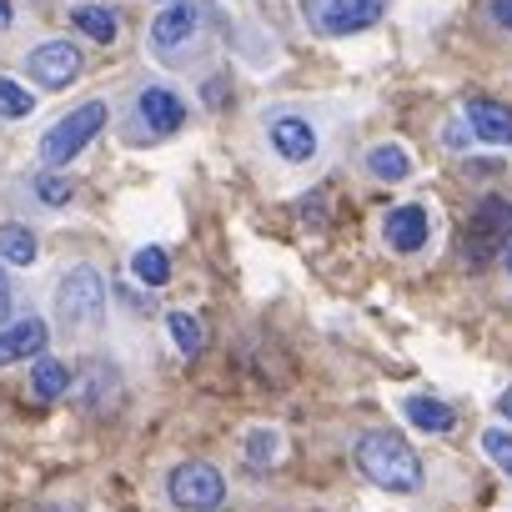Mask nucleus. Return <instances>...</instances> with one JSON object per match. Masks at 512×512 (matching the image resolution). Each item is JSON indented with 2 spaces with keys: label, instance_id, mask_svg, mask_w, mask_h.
I'll return each instance as SVG.
<instances>
[{
  "label": "nucleus",
  "instance_id": "b1692460",
  "mask_svg": "<svg viewBox=\"0 0 512 512\" xmlns=\"http://www.w3.org/2000/svg\"><path fill=\"white\" fill-rule=\"evenodd\" d=\"M36 196H41L46 206H66V201H71V181H61V176H41V181H36Z\"/></svg>",
  "mask_w": 512,
  "mask_h": 512
},
{
  "label": "nucleus",
  "instance_id": "0eeeda50",
  "mask_svg": "<svg viewBox=\"0 0 512 512\" xmlns=\"http://www.w3.org/2000/svg\"><path fill=\"white\" fill-rule=\"evenodd\" d=\"M26 66H31V81H36V86L61 91V86H71V81L81 76V51H76L71 41H41Z\"/></svg>",
  "mask_w": 512,
  "mask_h": 512
},
{
  "label": "nucleus",
  "instance_id": "aec40b11",
  "mask_svg": "<svg viewBox=\"0 0 512 512\" xmlns=\"http://www.w3.org/2000/svg\"><path fill=\"white\" fill-rule=\"evenodd\" d=\"M31 111H36V96H31L21 81L0 76V116H6V121H21V116H31Z\"/></svg>",
  "mask_w": 512,
  "mask_h": 512
},
{
  "label": "nucleus",
  "instance_id": "9d476101",
  "mask_svg": "<svg viewBox=\"0 0 512 512\" xmlns=\"http://www.w3.org/2000/svg\"><path fill=\"white\" fill-rule=\"evenodd\" d=\"M507 241H512V201L487 196V201L472 211L467 246H472V251H492V246H507Z\"/></svg>",
  "mask_w": 512,
  "mask_h": 512
},
{
  "label": "nucleus",
  "instance_id": "a211bd4d",
  "mask_svg": "<svg viewBox=\"0 0 512 512\" xmlns=\"http://www.w3.org/2000/svg\"><path fill=\"white\" fill-rule=\"evenodd\" d=\"M0 256H6V262H16V267H31V262H36V236H31L21 221L0 226Z\"/></svg>",
  "mask_w": 512,
  "mask_h": 512
},
{
  "label": "nucleus",
  "instance_id": "7c9ffc66",
  "mask_svg": "<svg viewBox=\"0 0 512 512\" xmlns=\"http://www.w3.org/2000/svg\"><path fill=\"white\" fill-rule=\"evenodd\" d=\"M507 267H512V251H507Z\"/></svg>",
  "mask_w": 512,
  "mask_h": 512
},
{
  "label": "nucleus",
  "instance_id": "c756f323",
  "mask_svg": "<svg viewBox=\"0 0 512 512\" xmlns=\"http://www.w3.org/2000/svg\"><path fill=\"white\" fill-rule=\"evenodd\" d=\"M497 412H502V417H507V422H512V387H507V392H502V397H497Z\"/></svg>",
  "mask_w": 512,
  "mask_h": 512
},
{
  "label": "nucleus",
  "instance_id": "a878e982",
  "mask_svg": "<svg viewBox=\"0 0 512 512\" xmlns=\"http://www.w3.org/2000/svg\"><path fill=\"white\" fill-rule=\"evenodd\" d=\"M492 21L512 31V0H492Z\"/></svg>",
  "mask_w": 512,
  "mask_h": 512
},
{
  "label": "nucleus",
  "instance_id": "c85d7f7f",
  "mask_svg": "<svg viewBox=\"0 0 512 512\" xmlns=\"http://www.w3.org/2000/svg\"><path fill=\"white\" fill-rule=\"evenodd\" d=\"M11 21H16V11H11V0H0V31H11Z\"/></svg>",
  "mask_w": 512,
  "mask_h": 512
},
{
  "label": "nucleus",
  "instance_id": "20e7f679",
  "mask_svg": "<svg viewBox=\"0 0 512 512\" xmlns=\"http://www.w3.org/2000/svg\"><path fill=\"white\" fill-rule=\"evenodd\" d=\"M166 497H171V507H181V512H216V507L226 502V477H221V467H211V462H181V467H171V477H166Z\"/></svg>",
  "mask_w": 512,
  "mask_h": 512
},
{
  "label": "nucleus",
  "instance_id": "5701e85b",
  "mask_svg": "<svg viewBox=\"0 0 512 512\" xmlns=\"http://www.w3.org/2000/svg\"><path fill=\"white\" fill-rule=\"evenodd\" d=\"M482 452L492 457V467H502V472L512 477V432H507V427H487V432H482Z\"/></svg>",
  "mask_w": 512,
  "mask_h": 512
},
{
  "label": "nucleus",
  "instance_id": "dca6fc26",
  "mask_svg": "<svg viewBox=\"0 0 512 512\" xmlns=\"http://www.w3.org/2000/svg\"><path fill=\"white\" fill-rule=\"evenodd\" d=\"M71 387V372H66V362H56V357H41L36 362V372H31V392L41 397V402H51V397H61Z\"/></svg>",
  "mask_w": 512,
  "mask_h": 512
},
{
  "label": "nucleus",
  "instance_id": "ddd939ff",
  "mask_svg": "<svg viewBox=\"0 0 512 512\" xmlns=\"http://www.w3.org/2000/svg\"><path fill=\"white\" fill-rule=\"evenodd\" d=\"M46 322H36V317H26V322H16L11 332H0V362H21V357H41L46 352Z\"/></svg>",
  "mask_w": 512,
  "mask_h": 512
},
{
  "label": "nucleus",
  "instance_id": "f257e3e1",
  "mask_svg": "<svg viewBox=\"0 0 512 512\" xmlns=\"http://www.w3.org/2000/svg\"><path fill=\"white\" fill-rule=\"evenodd\" d=\"M357 467H362V472L372 477V487H382V492H397V497L422 492V462H417V452H412L397 432H387V427L357 437Z\"/></svg>",
  "mask_w": 512,
  "mask_h": 512
},
{
  "label": "nucleus",
  "instance_id": "423d86ee",
  "mask_svg": "<svg viewBox=\"0 0 512 512\" xmlns=\"http://www.w3.org/2000/svg\"><path fill=\"white\" fill-rule=\"evenodd\" d=\"M201 11L206 6H196V0H171V6L151 21V46H156V56H181V46H191V36L201 31Z\"/></svg>",
  "mask_w": 512,
  "mask_h": 512
},
{
  "label": "nucleus",
  "instance_id": "7ed1b4c3",
  "mask_svg": "<svg viewBox=\"0 0 512 512\" xmlns=\"http://www.w3.org/2000/svg\"><path fill=\"white\" fill-rule=\"evenodd\" d=\"M106 126V106L101 101H86V106H76L71 116H61L46 136H41V161L51 166V171H61L66 161H76L91 141H96V131Z\"/></svg>",
  "mask_w": 512,
  "mask_h": 512
},
{
  "label": "nucleus",
  "instance_id": "9b49d317",
  "mask_svg": "<svg viewBox=\"0 0 512 512\" xmlns=\"http://www.w3.org/2000/svg\"><path fill=\"white\" fill-rule=\"evenodd\" d=\"M136 111H141V121H146L151 136H171V131H181V121H186L181 96L166 91V86H146V91L136 96Z\"/></svg>",
  "mask_w": 512,
  "mask_h": 512
},
{
  "label": "nucleus",
  "instance_id": "4be33fe9",
  "mask_svg": "<svg viewBox=\"0 0 512 512\" xmlns=\"http://www.w3.org/2000/svg\"><path fill=\"white\" fill-rule=\"evenodd\" d=\"M277 452H282V437L267 432V427H256V432L246 437V462H251V467H272Z\"/></svg>",
  "mask_w": 512,
  "mask_h": 512
},
{
  "label": "nucleus",
  "instance_id": "f03ea898",
  "mask_svg": "<svg viewBox=\"0 0 512 512\" xmlns=\"http://www.w3.org/2000/svg\"><path fill=\"white\" fill-rule=\"evenodd\" d=\"M101 317H106V282H101L96 267L81 262L56 287V322H61L66 337H86V332L101 327Z\"/></svg>",
  "mask_w": 512,
  "mask_h": 512
},
{
  "label": "nucleus",
  "instance_id": "4468645a",
  "mask_svg": "<svg viewBox=\"0 0 512 512\" xmlns=\"http://www.w3.org/2000/svg\"><path fill=\"white\" fill-rule=\"evenodd\" d=\"M402 417L412 427H422V432H452V422H457V412L447 402H437V397H407Z\"/></svg>",
  "mask_w": 512,
  "mask_h": 512
},
{
  "label": "nucleus",
  "instance_id": "6e6552de",
  "mask_svg": "<svg viewBox=\"0 0 512 512\" xmlns=\"http://www.w3.org/2000/svg\"><path fill=\"white\" fill-rule=\"evenodd\" d=\"M267 136H272V151H277L282 161H292V166H302V161L317 156V131H312V121L297 116V111H277V116L267 121Z\"/></svg>",
  "mask_w": 512,
  "mask_h": 512
},
{
  "label": "nucleus",
  "instance_id": "6ab92c4d",
  "mask_svg": "<svg viewBox=\"0 0 512 512\" xmlns=\"http://www.w3.org/2000/svg\"><path fill=\"white\" fill-rule=\"evenodd\" d=\"M76 31H86L96 46H111L116 41V16L106 6H81L76 11Z\"/></svg>",
  "mask_w": 512,
  "mask_h": 512
},
{
  "label": "nucleus",
  "instance_id": "2eb2a0df",
  "mask_svg": "<svg viewBox=\"0 0 512 512\" xmlns=\"http://www.w3.org/2000/svg\"><path fill=\"white\" fill-rule=\"evenodd\" d=\"M367 171H372L377 181H407V176H412V156H407L402 146H372V151H367Z\"/></svg>",
  "mask_w": 512,
  "mask_h": 512
},
{
  "label": "nucleus",
  "instance_id": "1a4fd4ad",
  "mask_svg": "<svg viewBox=\"0 0 512 512\" xmlns=\"http://www.w3.org/2000/svg\"><path fill=\"white\" fill-rule=\"evenodd\" d=\"M427 236H432V221H427V206H417V201L392 206V211H387V221H382V241H387L392 251H402V256L422 251V246H427Z\"/></svg>",
  "mask_w": 512,
  "mask_h": 512
},
{
  "label": "nucleus",
  "instance_id": "cd10ccee",
  "mask_svg": "<svg viewBox=\"0 0 512 512\" xmlns=\"http://www.w3.org/2000/svg\"><path fill=\"white\" fill-rule=\"evenodd\" d=\"M11 317V287H6V277H0V322Z\"/></svg>",
  "mask_w": 512,
  "mask_h": 512
},
{
  "label": "nucleus",
  "instance_id": "bb28decb",
  "mask_svg": "<svg viewBox=\"0 0 512 512\" xmlns=\"http://www.w3.org/2000/svg\"><path fill=\"white\" fill-rule=\"evenodd\" d=\"M201 96H206V106H221V101H226V86H221V81H206Z\"/></svg>",
  "mask_w": 512,
  "mask_h": 512
},
{
  "label": "nucleus",
  "instance_id": "393cba45",
  "mask_svg": "<svg viewBox=\"0 0 512 512\" xmlns=\"http://www.w3.org/2000/svg\"><path fill=\"white\" fill-rule=\"evenodd\" d=\"M442 141H447L452 151H462V146L472 141V126H447V131H442Z\"/></svg>",
  "mask_w": 512,
  "mask_h": 512
},
{
  "label": "nucleus",
  "instance_id": "412c9836",
  "mask_svg": "<svg viewBox=\"0 0 512 512\" xmlns=\"http://www.w3.org/2000/svg\"><path fill=\"white\" fill-rule=\"evenodd\" d=\"M166 332H171V342H176L181 357H196V352H201V322H196L191 312H171Z\"/></svg>",
  "mask_w": 512,
  "mask_h": 512
},
{
  "label": "nucleus",
  "instance_id": "f8f14e48",
  "mask_svg": "<svg viewBox=\"0 0 512 512\" xmlns=\"http://www.w3.org/2000/svg\"><path fill=\"white\" fill-rule=\"evenodd\" d=\"M467 126L487 146H512V111L502 101H467Z\"/></svg>",
  "mask_w": 512,
  "mask_h": 512
},
{
  "label": "nucleus",
  "instance_id": "f3484780",
  "mask_svg": "<svg viewBox=\"0 0 512 512\" xmlns=\"http://www.w3.org/2000/svg\"><path fill=\"white\" fill-rule=\"evenodd\" d=\"M131 272H136L146 287H166V282H171V256H166L161 246H141V251L131 256Z\"/></svg>",
  "mask_w": 512,
  "mask_h": 512
},
{
  "label": "nucleus",
  "instance_id": "39448f33",
  "mask_svg": "<svg viewBox=\"0 0 512 512\" xmlns=\"http://www.w3.org/2000/svg\"><path fill=\"white\" fill-rule=\"evenodd\" d=\"M387 0H302V16L317 36H357L377 26Z\"/></svg>",
  "mask_w": 512,
  "mask_h": 512
}]
</instances>
